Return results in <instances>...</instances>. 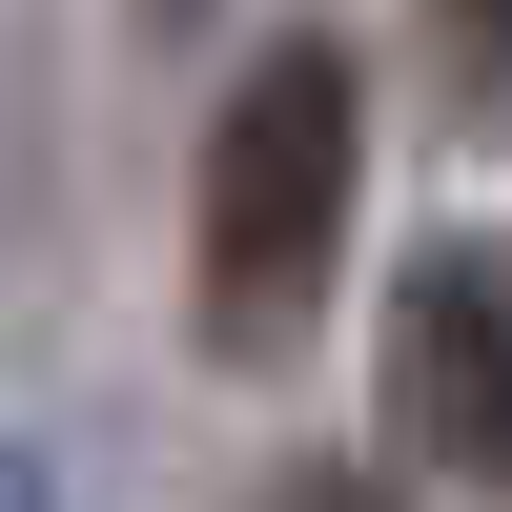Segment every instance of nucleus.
<instances>
[{"label": "nucleus", "instance_id": "f257e3e1", "mask_svg": "<svg viewBox=\"0 0 512 512\" xmlns=\"http://www.w3.org/2000/svg\"><path fill=\"white\" fill-rule=\"evenodd\" d=\"M328 246H349V62L328 41H267L226 82V123H205V246H185L205 349H287L308 287H328Z\"/></svg>", "mask_w": 512, "mask_h": 512}, {"label": "nucleus", "instance_id": "20e7f679", "mask_svg": "<svg viewBox=\"0 0 512 512\" xmlns=\"http://www.w3.org/2000/svg\"><path fill=\"white\" fill-rule=\"evenodd\" d=\"M267 512H390V492H369V472H287Z\"/></svg>", "mask_w": 512, "mask_h": 512}, {"label": "nucleus", "instance_id": "39448f33", "mask_svg": "<svg viewBox=\"0 0 512 512\" xmlns=\"http://www.w3.org/2000/svg\"><path fill=\"white\" fill-rule=\"evenodd\" d=\"M0 512H41V451H21V431H0Z\"/></svg>", "mask_w": 512, "mask_h": 512}, {"label": "nucleus", "instance_id": "f03ea898", "mask_svg": "<svg viewBox=\"0 0 512 512\" xmlns=\"http://www.w3.org/2000/svg\"><path fill=\"white\" fill-rule=\"evenodd\" d=\"M390 431L451 492H512V246H431L390 287Z\"/></svg>", "mask_w": 512, "mask_h": 512}, {"label": "nucleus", "instance_id": "7ed1b4c3", "mask_svg": "<svg viewBox=\"0 0 512 512\" xmlns=\"http://www.w3.org/2000/svg\"><path fill=\"white\" fill-rule=\"evenodd\" d=\"M410 41H431L451 123H512V0H410Z\"/></svg>", "mask_w": 512, "mask_h": 512}]
</instances>
